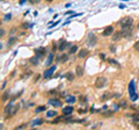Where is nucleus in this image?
I'll return each instance as SVG.
<instances>
[{
	"label": "nucleus",
	"instance_id": "7c9ffc66",
	"mask_svg": "<svg viewBox=\"0 0 139 130\" xmlns=\"http://www.w3.org/2000/svg\"><path fill=\"white\" fill-rule=\"evenodd\" d=\"M9 19H11V15H9V14L8 15H6V20H9Z\"/></svg>",
	"mask_w": 139,
	"mask_h": 130
},
{
	"label": "nucleus",
	"instance_id": "f257e3e1",
	"mask_svg": "<svg viewBox=\"0 0 139 130\" xmlns=\"http://www.w3.org/2000/svg\"><path fill=\"white\" fill-rule=\"evenodd\" d=\"M106 84H107V78H104V77H97L96 78L95 87H97V88H102Z\"/></svg>",
	"mask_w": 139,
	"mask_h": 130
},
{
	"label": "nucleus",
	"instance_id": "b1692460",
	"mask_svg": "<svg viewBox=\"0 0 139 130\" xmlns=\"http://www.w3.org/2000/svg\"><path fill=\"white\" fill-rule=\"evenodd\" d=\"M52 59H53V55H50L49 58H48V61H46V65H51Z\"/></svg>",
	"mask_w": 139,
	"mask_h": 130
},
{
	"label": "nucleus",
	"instance_id": "f3484780",
	"mask_svg": "<svg viewBox=\"0 0 139 130\" xmlns=\"http://www.w3.org/2000/svg\"><path fill=\"white\" fill-rule=\"evenodd\" d=\"M16 41H17V39H16V37H14V36H12L11 39L8 40V45H9V47H11V45L15 44V43H16Z\"/></svg>",
	"mask_w": 139,
	"mask_h": 130
},
{
	"label": "nucleus",
	"instance_id": "9b49d317",
	"mask_svg": "<svg viewBox=\"0 0 139 130\" xmlns=\"http://www.w3.org/2000/svg\"><path fill=\"white\" fill-rule=\"evenodd\" d=\"M75 73H76L78 77H81V76L84 75V69H82V66H79V65H78V66L75 67Z\"/></svg>",
	"mask_w": 139,
	"mask_h": 130
},
{
	"label": "nucleus",
	"instance_id": "2f4dec72",
	"mask_svg": "<svg viewBox=\"0 0 139 130\" xmlns=\"http://www.w3.org/2000/svg\"><path fill=\"white\" fill-rule=\"evenodd\" d=\"M22 3H25V0H21V1H20V4H22Z\"/></svg>",
	"mask_w": 139,
	"mask_h": 130
},
{
	"label": "nucleus",
	"instance_id": "c756f323",
	"mask_svg": "<svg viewBox=\"0 0 139 130\" xmlns=\"http://www.w3.org/2000/svg\"><path fill=\"white\" fill-rule=\"evenodd\" d=\"M7 98H8V93H5V94L3 95V100L5 101V100H7Z\"/></svg>",
	"mask_w": 139,
	"mask_h": 130
},
{
	"label": "nucleus",
	"instance_id": "20e7f679",
	"mask_svg": "<svg viewBox=\"0 0 139 130\" xmlns=\"http://www.w3.org/2000/svg\"><path fill=\"white\" fill-rule=\"evenodd\" d=\"M35 55L37 56L38 58L43 57V56L45 55V49H44V48H37V49H35Z\"/></svg>",
	"mask_w": 139,
	"mask_h": 130
},
{
	"label": "nucleus",
	"instance_id": "4468645a",
	"mask_svg": "<svg viewBox=\"0 0 139 130\" xmlns=\"http://www.w3.org/2000/svg\"><path fill=\"white\" fill-rule=\"evenodd\" d=\"M129 92H130V95L134 94V81L132 80L130 83V85H129Z\"/></svg>",
	"mask_w": 139,
	"mask_h": 130
},
{
	"label": "nucleus",
	"instance_id": "c85d7f7f",
	"mask_svg": "<svg viewBox=\"0 0 139 130\" xmlns=\"http://www.w3.org/2000/svg\"><path fill=\"white\" fill-rule=\"evenodd\" d=\"M134 49H136V50H137V51H139V41H138V42H137L136 44H134Z\"/></svg>",
	"mask_w": 139,
	"mask_h": 130
},
{
	"label": "nucleus",
	"instance_id": "bb28decb",
	"mask_svg": "<svg viewBox=\"0 0 139 130\" xmlns=\"http://www.w3.org/2000/svg\"><path fill=\"white\" fill-rule=\"evenodd\" d=\"M120 106H121V107H123V108H125L126 107V102L124 101V100H122V101L120 102Z\"/></svg>",
	"mask_w": 139,
	"mask_h": 130
},
{
	"label": "nucleus",
	"instance_id": "5701e85b",
	"mask_svg": "<svg viewBox=\"0 0 139 130\" xmlns=\"http://www.w3.org/2000/svg\"><path fill=\"white\" fill-rule=\"evenodd\" d=\"M76 50H78V47H76V45H72V48L71 49H70V53H75L76 52Z\"/></svg>",
	"mask_w": 139,
	"mask_h": 130
},
{
	"label": "nucleus",
	"instance_id": "aec40b11",
	"mask_svg": "<svg viewBox=\"0 0 139 130\" xmlns=\"http://www.w3.org/2000/svg\"><path fill=\"white\" fill-rule=\"evenodd\" d=\"M67 45H68V43H67V42H63V43H62V45H60V47H59V50H60V51H63V50H65L66 48H67Z\"/></svg>",
	"mask_w": 139,
	"mask_h": 130
},
{
	"label": "nucleus",
	"instance_id": "473e14b6",
	"mask_svg": "<svg viewBox=\"0 0 139 130\" xmlns=\"http://www.w3.org/2000/svg\"><path fill=\"white\" fill-rule=\"evenodd\" d=\"M138 29H139V23H138Z\"/></svg>",
	"mask_w": 139,
	"mask_h": 130
},
{
	"label": "nucleus",
	"instance_id": "412c9836",
	"mask_svg": "<svg viewBox=\"0 0 139 130\" xmlns=\"http://www.w3.org/2000/svg\"><path fill=\"white\" fill-rule=\"evenodd\" d=\"M66 78H67L68 80H73V79H74V75L72 73V72H67V73H66Z\"/></svg>",
	"mask_w": 139,
	"mask_h": 130
},
{
	"label": "nucleus",
	"instance_id": "a211bd4d",
	"mask_svg": "<svg viewBox=\"0 0 139 130\" xmlns=\"http://www.w3.org/2000/svg\"><path fill=\"white\" fill-rule=\"evenodd\" d=\"M66 102H68V103H73V102H75V98H74L73 95H70V97L66 98Z\"/></svg>",
	"mask_w": 139,
	"mask_h": 130
},
{
	"label": "nucleus",
	"instance_id": "4be33fe9",
	"mask_svg": "<svg viewBox=\"0 0 139 130\" xmlns=\"http://www.w3.org/2000/svg\"><path fill=\"white\" fill-rule=\"evenodd\" d=\"M43 123V120H41V119H37L36 121H34L33 122V125L35 127V125H38V124H42Z\"/></svg>",
	"mask_w": 139,
	"mask_h": 130
},
{
	"label": "nucleus",
	"instance_id": "423d86ee",
	"mask_svg": "<svg viewBox=\"0 0 139 130\" xmlns=\"http://www.w3.org/2000/svg\"><path fill=\"white\" fill-rule=\"evenodd\" d=\"M112 31H114V28L111 27V26H108V27L106 28L103 30V36H109L112 34Z\"/></svg>",
	"mask_w": 139,
	"mask_h": 130
},
{
	"label": "nucleus",
	"instance_id": "6e6552de",
	"mask_svg": "<svg viewBox=\"0 0 139 130\" xmlns=\"http://www.w3.org/2000/svg\"><path fill=\"white\" fill-rule=\"evenodd\" d=\"M55 71V67H51V69H49V70H46L45 72H44V75H43V77L45 78V79H48V78H50L52 76V72Z\"/></svg>",
	"mask_w": 139,
	"mask_h": 130
},
{
	"label": "nucleus",
	"instance_id": "1a4fd4ad",
	"mask_svg": "<svg viewBox=\"0 0 139 130\" xmlns=\"http://www.w3.org/2000/svg\"><path fill=\"white\" fill-rule=\"evenodd\" d=\"M88 53H89V52H88L87 49H81L79 51V55H78V57H79V58H85V57H86Z\"/></svg>",
	"mask_w": 139,
	"mask_h": 130
},
{
	"label": "nucleus",
	"instance_id": "a878e982",
	"mask_svg": "<svg viewBox=\"0 0 139 130\" xmlns=\"http://www.w3.org/2000/svg\"><path fill=\"white\" fill-rule=\"evenodd\" d=\"M42 110H45V107H44V106H42V107H37L36 108V113H41Z\"/></svg>",
	"mask_w": 139,
	"mask_h": 130
},
{
	"label": "nucleus",
	"instance_id": "f8f14e48",
	"mask_svg": "<svg viewBox=\"0 0 139 130\" xmlns=\"http://www.w3.org/2000/svg\"><path fill=\"white\" fill-rule=\"evenodd\" d=\"M73 110H74L73 107H71V106H67V107H65L63 109V113L65 114V115H68V114H71Z\"/></svg>",
	"mask_w": 139,
	"mask_h": 130
},
{
	"label": "nucleus",
	"instance_id": "393cba45",
	"mask_svg": "<svg viewBox=\"0 0 139 130\" xmlns=\"http://www.w3.org/2000/svg\"><path fill=\"white\" fill-rule=\"evenodd\" d=\"M55 115H56V112L55 110L48 112V113H46V116H48V117H52V116H55Z\"/></svg>",
	"mask_w": 139,
	"mask_h": 130
},
{
	"label": "nucleus",
	"instance_id": "7ed1b4c3",
	"mask_svg": "<svg viewBox=\"0 0 139 130\" xmlns=\"http://www.w3.org/2000/svg\"><path fill=\"white\" fill-rule=\"evenodd\" d=\"M123 37H130L131 34H132V28L131 26H126V27H123L122 31H121Z\"/></svg>",
	"mask_w": 139,
	"mask_h": 130
},
{
	"label": "nucleus",
	"instance_id": "f03ea898",
	"mask_svg": "<svg viewBox=\"0 0 139 130\" xmlns=\"http://www.w3.org/2000/svg\"><path fill=\"white\" fill-rule=\"evenodd\" d=\"M132 23H133V20L131 19V17H129V16L123 17V19H121V21H120V25L122 26V27H126V26H132Z\"/></svg>",
	"mask_w": 139,
	"mask_h": 130
},
{
	"label": "nucleus",
	"instance_id": "0eeeda50",
	"mask_svg": "<svg viewBox=\"0 0 139 130\" xmlns=\"http://www.w3.org/2000/svg\"><path fill=\"white\" fill-rule=\"evenodd\" d=\"M49 103L52 106H55V107H60V106H62V101H60V100H57V99H51L49 101Z\"/></svg>",
	"mask_w": 139,
	"mask_h": 130
},
{
	"label": "nucleus",
	"instance_id": "6ab92c4d",
	"mask_svg": "<svg viewBox=\"0 0 139 130\" xmlns=\"http://www.w3.org/2000/svg\"><path fill=\"white\" fill-rule=\"evenodd\" d=\"M30 63H33L34 65H38V57H37V56L31 57V58H30Z\"/></svg>",
	"mask_w": 139,
	"mask_h": 130
},
{
	"label": "nucleus",
	"instance_id": "9d476101",
	"mask_svg": "<svg viewBox=\"0 0 139 130\" xmlns=\"http://www.w3.org/2000/svg\"><path fill=\"white\" fill-rule=\"evenodd\" d=\"M12 107H13V103H8V105L5 107V114L6 115H8V116H11V109H12Z\"/></svg>",
	"mask_w": 139,
	"mask_h": 130
},
{
	"label": "nucleus",
	"instance_id": "72a5a7b5",
	"mask_svg": "<svg viewBox=\"0 0 139 130\" xmlns=\"http://www.w3.org/2000/svg\"><path fill=\"white\" fill-rule=\"evenodd\" d=\"M48 1H52V0H48Z\"/></svg>",
	"mask_w": 139,
	"mask_h": 130
},
{
	"label": "nucleus",
	"instance_id": "ddd939ff",
	"mask_svg": "<svg viewBox=\"0 0 139 130\" xmlns=\"http://www.w3.org/2000/svg\"><path fill=\"white\" fill-rule=\"evenodd\" d=\"M112 95H114V94H111L110 92H107V93H104V94L102 95L101 100H102V101H106V100H108V99H110V98H112Z\"/></svg>",
	"mask_w": 139,
	"mask_h": 130
},
{
	"label": "nucleus",
	"instance_id": "39448f33",
	"mask_svg": "<svg viewBox=\"0 0 139 130\" xmlns=\"http://www.w3.org/2000/svg\"><path fill=\"white\" fill-rule=\"evenodd\" d=\"M88 44H89L90 47H94V45L96 44V39L93 34H90V35L88 36Z\"/></svg>",
	"mask_w": 139,
	"mask_h": 130
},
{
	"label": "nucleus",
	"instance_id": "2eb2a0df",
	"mask_svg": "<svg viewBox=\"0 0 139 130\" xmlns=\"http://www.w3.org/2000/svg\"><path fill=\"white\" fill-rule=\"evenodd\" d=\"M121 36H122L121 31H115L114 35H112V41H118L121 39Z\"/></svg>",
	"mask_w": 139,
	"mask_h": 130
},
{
	"label": "nucleus",
	"instance_id": "dca6fc26",
	"mask_svg": "<svg viewBox=\"0 0 139 130\" xmlns=\"http://www.w3.org/2000/svg\"><path fill=\"white\" fill-rule=\"evenodd\" d=\"M67 58H68L67 55H65V53H64V55H60L59 57H58L57 61H58V62H62V63H65V62L67 61Z\"/></svg>",
	"mask_w": 139,
	"mask_h": 130
},
{
	"label": "nucleus",
	"instance_id": "cd10ccee",
	"mask_svg": "<svg viewBox=\"0 0 139 130\" xmlns=\"http://www.w3.org/2000/svg\"><path fill=\"white\" fill-rule=\"evenodd\" d=\"M133 120L137 122L139 121V114H133Z\"/></svg>",
	"mask_w": 139,
	"mask_h": 130
}]
</instances>
